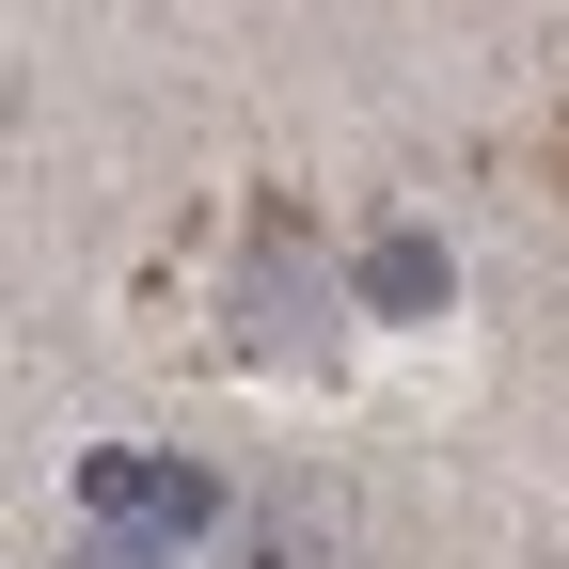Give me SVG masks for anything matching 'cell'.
I'll return each mask as SVG.
<instances>
[{"label":"cell","instance_id":"cell-2","mask_svg":"<svg viewBox=\"0 0 569 569\" xmlns=\"http://www.w3.org/2000/svg\"><path fill=\"white\" fill-rule=\"evenodd\" d=\"M365 301H380V317L443 301V253H427V238H380V253H365Z\"/></svg>","mask_w":569,"mask_h":569},{"label":"cell","instance_id":"cell-1","mask_svg":"<svg viewBox=\"0 0 569 569\" xmlns=\"http://www.w3.org/2000/svg\"><path fill=\"white\" fill-rule=\"evenodd\" d=\"M80 507H111V522H159V538H190V522H206V475H174V459H96V475H80Z\"/></svg>","mask_w":569,"mask_h":569},{"label":"cell","instance_id":"cell-3","mask_svg":"<svg viewBox=\"0 0 569 569\" xmlns=\"http://www.w3.org/2000/svg\"><path fill=\"white\" fill-rule=\"evenodd\" d=\"M80 569H159V553H142V538H96V553H80Z\"/></svg>","mask_w":569,"mask_h":569}]
</instances>
